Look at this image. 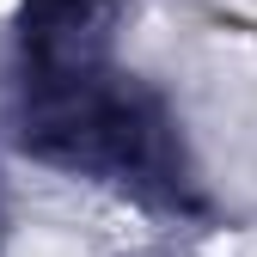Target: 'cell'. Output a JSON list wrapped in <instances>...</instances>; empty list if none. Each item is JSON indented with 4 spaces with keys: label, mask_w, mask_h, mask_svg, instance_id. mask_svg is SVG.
I'll return each instance as SVG.
<instances>
[{
    "label": "cell",
    "mask_w": 257,
    "mask_h": 257,
    "mask_svg": "<svg viewBox=\"0 0 257 257\" xmlns=\"http://www.w3.org/2000/svg\"><path fill=\"white\" fill-rule=\"evenodd\" d=\"M98 0H25V13H31V25H37V37L49 43V37H61V31H74Z\"/></svg>",
    "instance_id": "obj_1"
}]
</instances>
